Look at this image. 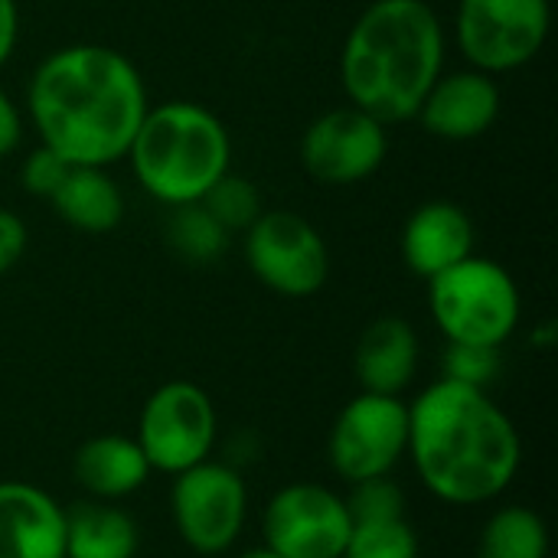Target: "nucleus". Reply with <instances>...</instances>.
Segmentation results:
<instances>
[{
	"mask_svg": "<svg viewBox=\"0 0 558 558\" xmlns=\"http://www.w3.org/2000/svg\"><path fill=\"white\" fill-rule=\"evenodd\" d=\"M353 369L363 392L399 396L418 373V333L402 317L373 320L353 353Z\"/></svg>",
	"mask_w": 558,
	"mask_h": 558,
	"instance_id": "nucleus-16",
	"label": "nucleus"
},
{
	"mask_svg": "<svg viewBox=\"0 0 558 558\" xmlns=\"http://www.w3.org/2000/svg\"><path fill=\"white\" fill-rule=\"evenodd\" d=\"M500 347H477V343H448L441 356V379L484 389L500 376Z\"/></svg>",
	"mask_w": 558,
	"mask_h": 558,
	"instance_id": "nucleus-25",
	"label": "nucleus"
},
{
	"mask_svg": "<svg viewBox=\"0 0 558 558\" xmlns=\"http://www.w3.org/2000/svg\"><path fill=\"white\" fill-rule=\"evenodd\" d=\"M343 558H418V536L409 520L356 523Z\"/></svg>",
	"mask_w": 558,
	"mask_h": 558,
	"instance_id": "nucleus-23",
	"label": "nucleus"
},
{
	"mask_svg": "<svg viewBox=\"0 0 558 558\" xmlns=\"http://www.w3.org/2000/svg\"><path fill=\"white\" fill-rule=\"evenodd\" d=\"M409 448V405L399 396L360 392L350 399L330 432V464L347 481L389 474Z\"/></svg>",
	"mask_w": 558,
	"mask_h": 558,
	"instance_id": "nucleus-11",
	"label": "nucleus"
},
{
	"mask_svg": "<svg viewBox=\"0 0 558 558\" xmlns=\"http://www.w3.org/2000/svg\"><path fill=\"white\" fill-rule=\"evenodd\" d=\"M343 504L350 510L353 526L356 523H383V520H402L405 517V494L389 474L356 481L350 497H343Z\"/></svg>",
	"mask_w": 558,
	"mask_h": 558,
	"instance_id": "nucleus-24",
	"label": "nucleus"
},
{
	"mask_svg": "<svg viewBox=\"0 0 558 558\" xmlns=\"http://www.w3.org/2000/svg\"><path fill=\"white\" fill-rule=\"evenodd\" d=\"M134 441L141 445L150 471L173 477L209 461L216 445L213 399L186 379L163 383L147 399Z\"/></svg>",
	"mask_w": 558,
	"mask_h": 558,
	"instance_id": "nucleus-8",
	"label": "nucleus"
},
{
	"mask_svg": "<svg viewBox=\"0 0 558 558\" xmlns=\"http://www.w3.org/2000/svg\"><path fill=\"white\" fill-rule=\"evenodd\" d=\"M454 33L474 69L513 72L539 56L549 36V0H458Z\"/></svg>",
	"mask_w": 558,
	"mask_h": 558,
	"instance_id": "nucleus-6",
	"label": "nucleus"
},
{
	"mask_svg": "<svg viewBox=\"0 0 558 558\" xmlns=\"http://www.w3.org/2000/svg\"><path fill=\"white\" fill-rule=\"evenodd\" d=\"M422 484L445 504L497 500L517 477L523 445L507 412L484 392L451 379L432 383L409 405V448Z\"/></svg>",
	"mask_w": 558,
	"mask_h": 558,
	"instance_id": "nucleus-2",
	"label": "nucleus"
},
{
	"mask_svg": "<svg viewBox=\"0 0 558 558\" xmlns=\"http://www.w3.org/2000/svg\"><path fill=\"white\" fill-rule=\"evenodd\" d=\"M350 533L343 497L311 481L281 487L262 517L265 549L281 558H343Z\"/></svg>",
	"mask_w": 558,
	"mask_h": 558,
	"instance_id": "nucleus-10",
	"label": "nucleus"
},
{
	"mask_svg": "<svg viewBox=\"0 0 558 558\" xmlns=\"http://www.w3.org/2000/svg\"><path fill=\"white\" fill-rule=\"evenodd\" d=\"M167 219V245L190 265H209L226 255L229 232L206 213L203 203L170 206Z\"/></svg>",
	"mask_w": 558,
	"mask_h": 558,
	"instance_id": "nucleus-21",
	"label": "nucleus"
},
{
	"mask_svg": "<svg viewBox=\"0 0 558 558\" xmlns=\"http://www.w3.org/2000/svg\"><path fill=\"white\" fill-rule=\"evenodd\" d=\"M26 252V226L16 213L0 206V278L23 258Z\"/></svg>",
	"mask_w": 558,
	"mask_h": 558,
	"instance_id": "nucleus-27",
	"label": "nucleus"
},
{
	"mask_svg": "<svg viewBox=\"0 0 558 558\" xmlns=\"http://www.w3.org/2000/svg\"><path fill=\"white\" fill-rule=\"evenodd\" d=\"M20 36V13L16 0H0V65L13 56Z\"/></svg>",
	"mask_w": 558,
	"mask_h": 558,
	"instance_id": "nucleus-29",
	"label": "nucleus"
},
{
	"mask_svg": "<svg viewBox=\"0 0 558 558\" xmlns=\"http://www.w3.org/2000/svg\"><path fill=\"white\" fill-rule=\"evenodd\" d=\"M428 307L448 343L504 347L523 314L513 275L494 258L468 255L428 281Z\"/></svg>",
	"mask_w": 558,
	"mask_h": 558,
	"instance_id": "nucleus-5",
	"label": "nucleus"
},
{
	"mask_svg": "<svg viewBox=\"0 0 558 558\" xmlns=\"http://www.w3.org/2000/svg\"><path fill=\"white\" fill-rule=\"evenodd\" d=\"M245 258L252 275L281 298H311L330 275L324 235L291 209H265L245 229Z\"/></svg>",
	"mask_w": 558,
	"mask_h": 558,
	"instance_id": "nucleus-7",
	"label": "nucleus"
},
{
	"mask_svg": "<svg viewBox=\"0 0 558 558\" xmlns=\"http://www.w3.org/2000/svg\"><path fill=\"white\" fill-rule=\"evenodd\" d=\"M20 137H23L20 111H16V105L10 101V95L0 88V157H7L10 150H16Z\"/></svg>",
	"mask_w": 558,
	"mask_h": 558,
	"instance_id": "nucleus-28",
	"label": "nucleus"
},
{
	"mask_svg": "<svg viewBox=\"0 0 558 558\" xmlns=\"http://www.w3.org/2000/svg\"><path fill=\"white\" fill-rule=\"evenodd\" d=\"M72 474L78 487L88 490L95 500H121L144 487L150 464L134 438L95 435L75 451Z\"/></svg>",
	"mask_w": 558,
	"mask_h": 558,
	"instance_id": "nucleus-17",
	"label": "nucleus"
},
{
	"mask_svg": "<svg viewBox=\"0 0 558 558\" xmlns=\"http://www.w3.org/2000/svg\"><path fill=\"white\" fill-rule=\"evenodd\" d=\"M389 150L386 124L356 105L324 111L301 137V163L324 186H353L369 180Z\"/></svg>",
	"mask_w": 558,
	"mask_h": 558,
	"instance_id": "nucleus-12",
	"label": "nucleus"
},
{
	"mask_svg": "<svg viewBox=\"0 0 558 558\" xmlns=\"http://www.w3.org/2000/svg\"><path fill=\"white\" fill-rule=\"evenodd\" d=\"M141 530L111 500H82L65 510L62 558H134Z\"/></svg>",
	"mask_w": 558,
	"mask_h": 558,
	"instance_id": "nucleus-18",
	"label": "nucleus"
},
{
	"mask_svg": "<svg viewBox=\"0 0 558 558\" xmlns=\"http://www.w3.org/2000/svg\"><path fill=\"white\" fill-rule=\"evenodd\" d=\"M26 108L39 144L69 167H111L128 157L150 101L124 52L75 43L52 49L33 69Z\"/></svg>",
	"mask_w": 558,
	"mask_h": 558,
	"instance_id": "nucleus-1",
	"label": "nucleus"
},
{
	"mask_svg": "<svg viewBox=\"0 0 558 558\" xmlns=\"http://www.w3.org/2000/svg\"><path fill=\"white\" fill-rule=\"evenodd\" d=\"M137 183L163 206L199 203L229 173L232 141L219 114L196 101H163L147 108L131 147Z\"/></svg>",
	"mask_w": 558,
	"mask_h": 558,
	"instance_id": "nucleus-4",
	"label": "nucleus"
},
{
	"mask_svg": "<svg viewBox=\"0 0 558 558\" xmlns=\"http://www.w3.org/2000/svg\"><path fill=\"white\" fill-rule=\"evenodd\" d=\"M49 203L59 219L88 235L111 232L124 216V193L108 177V167H69Z\"/></svg>",
	"mask_w": 558,
	"mask_h": 558,
	"instance_id": "nucleus-19",
	"label": "nucleus"
},
{
	"mask_svg": "<svg viewBox=\"0 0 558 558\" xmlns=\"http://www.w3.org/2000/svg\"><path fill=\"white\" fill-rule=\"evenodd\" d=\"M477 558H549V530L530 507L497 510L481 533Z\"/></svg>",
	"mask_w": 558,
	"mask_h": 558,
	"instance_id": "nucleus-20",
	"label": "nucleus"
},
{
	"mask_svg": "<svg viewBox=\"0 0 558 558\" xmlns=\"http://www.w3.org/2000/svg\"><path fill=\"white\" fill-rule=\"evenodd\" d=\"M468 255H474V222L458 203L432 199L409 216L402 229V258L418 278L432 281Z\"/></svg>",
	"mask_w": 558,
	"mask_h": 558,
	"instance_id": "nucleus-15",
	"label": "nucleus"
},
{
	"mask_svg": "<svg viewBox=\"0 0 558 558\" xmlns=\"http://www.w3.org/2000/svg\"><path fill=\"white\" fill-rule=\"evenodd\" d=\"M199 203L206 206V213H209L229 235H232V232H245V229L265 213L258 186H255L252 180H245V177H235L232 170H229L226 177H219V180L206 190V196H203Z\"/></svg>",
	"mask_w": 558,
	"mask_h": 558,
	"instance_id": "nucleus-22",
	"label": "nucleus"
},
{
	"mask_svg": "<svg viewBox=\"0 0 558 558\" xmlns=\"http://www.w3.org/2000/svg\"><path fill=\"white\" fill-rule=\"evenodd\" d=\"M170 507H173L177 533L193 553L222 556L242 536L248 490L235 468L219 461H203L177 474Z\"/></svg>",
	"mask_w": 558,
	"mask_h": 558,
	"instance_id": "nucleus-9",
	"label": "nucleus"
},
{
	"mask_svg": "<svg viewBox=\"0 0 558 558\" xmlns=\"http://www.w3.org/2000/svg\"><path fill=\"white\" fill-rule=\"evenodd\" d=\"M65 173H69V163L56 150H49V147L39 144L36 150L26 154V160L20 167V183H23L26 193L52 199V193L59 190V183L65 180Z\"/></svg>",
	"mask_w": 558,
	"mask_h": 558,
	"instance_id": "nucleus-26",
	"label": "nucleus"
},
{
	"mask_svg": "<svg viewBox=\"0 0 558 558\" xmlns=\"http://www.w3.org/2000/svg\"><path fill=\"white\" fill-rule=\"evenodd\" d=\"M65 510L23 481L0 484V558H62Z\"/></svg>",
	"mask_w": 558,
	"mask_h": 558,
	"instance_id": "nucleus-14",
	"label": "nucleus"
},
{
	"mask_svg": "<svg viewBox=\"0 0 558 558\" xmlns=\"http://www.w3.org/2000/svg\"><path fill=\"white\" fill-rule=\"evenodd\" d=\"M239 558H281V556H275V553H268V549H252V553H245V556H239Z\"/></svg>",
	"mask_w": 558,
	"mask_h": 558,
	"instance_id": "nucleus-30",
	"label": "nucleus"
},
{
	"mask_svg": "<svg viewBox=\"0 0 558 558\" xmlns=\"http://www.w3.org/2000/svg\"><path fill=\"white\" fill-rule=\"evenodd\" d=\"M445 69V26L428 0H373L347 33L340 82L383 124L418 114Z\"/></svg>",
	"mask_w": 558,
	"mask_h": 558,
	"instance_id": "nucleus-3",
	"label": "nucleus"
},
{
	"mask_svg": "<svg viewBox=\"0 0 558 558\" xmlns=\"http://www.w3.org/2000/svg\"><path fill=\"white\" fill-rule=\"evenodd\" d=\"M415 118L441 141H474L500 118V85L481 69L441 72Z\"/></svg>",
	"mask_w": 558,
	"mask_h": 558,
	"instance_id": "nucleus-13",
	"label": "nucleus"
}]
</instances>
